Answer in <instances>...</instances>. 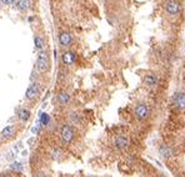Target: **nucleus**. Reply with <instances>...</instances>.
<instances>
[{"instance_id": "nucleus-1", "label": "nucleus", "mask_w": 185, "mask_h": 177, "mask_svg": "<svg viewBox=\"0 0 185 177\" xmlns=\"http://www.w3.org/2000/svg\"><path fill=\"white\" fill-rule=\"evenodd\" d=\"M49 67H50V61H49L48 53L41 49L39 51V56L37 60V69L39 73H46L49 71Z\"/></svg>"}, {"instance_id": "nucleus-2", "label": "nucleus", "mask_w": 185, "mask_h": 177, "mask_svg": "<svg viewBox=\"0 0 185 177\" xmlns=\"http://www.w3.org/2000/svg\"><path fill=\"white\" fill-rule=\"evenodd\" d=\"M180 4L178 0H165V11L168 13V15L175 16L180 13Z\"/></svg>"}, {"instance_id": "nucleus-3", "label": "nucleus", "mask_w": 185, "mask_h": 177, "mask_svg": "<svg viewBox=\"0 0 185 177\" xmlns=\"http://www.w3.org/2000/svg\"><path fill=\"white\" fill-rule=\"evenodd\" d=\"M134 114H135V116H137V118L141 121V120H145L149 116V114H150V110H149L146 104L140 102V104H138L137 106H135Z\"/></svg>"}, {"instance_id": "nucleus-4", "label": "nucleus", "mask_w": 185, "mask_h": 177, "mask_svg": "<svg viewBox=\"0 0 185 177\" xmlns=\"http://www.w3.org/2000/svg\"><path fill=\"white\" fill-rule=\"evenodd\" d=\"M74 138V130L69 125L63 126L61 129V140L64 144H70Z\"/></svg>"}, {"instance_id": "nucleus-5", "label": "nucleus", "mask_w": 185, "mask_h": 177, "mask_svg": "<svg viewBox=\"0 0 185 177\" xmlns=\"http://www.w3.org/2000/svg\"><path fill=\"white\" fill-rule=\"evenodd\" d=\"M40 85L38 82H31L30 86L28 87L26 93H25V97L28 98V100H31V98H34L35 96H38V94L40 93Z\"/></svg>"}, {"instance_id": "nucleus-6", "label": "nucleus", "mask_w": 185, "mask_h": 177, "mask_svg": "<svg viewBox=\"0 0 185 177\" xmlns=\"http://www.w3.org/2000/svg\"><path fill=\"white\" fill-rule=\"evenodd\" d=\"M114 146H115L118 150H125V148L129 146V138L126 136L119 135L115 137V141H114Z\"/></svg>"}, {"instance_id": "nucleus-7", "label": "nucleus", "mask_w": 185, "mask_h": 177, "mask_svg": "<svg viewBox=\"0 0 185 177\" xmlns=\"http://www.w3.org/2000/svg\"><path fill=\"white\" fill-rule=\"evenodd\" d=\"M174 104L178 110H185V93H178L174 96Z\"/></svg>"}, {"instance_id": "nucleus-8", "label": "nucleus", "mask_w": 185, "mask_h": 177, "mask_svg": "<svg viewBox=\"0 0 185 177\" xmlns=\"http://www.w3.org/2000/svg\"><path fill=\"white\" fill-rule=\"evenodd\" d=\"M59 42H60L61 46H70V45H72V42H73L72 35H70L69 33H66V31L61 33L59 35Z\"/></svg>"}, {"instance_id": "nucleus-9", "label": "nucleus", "mask_w": 185, "mask_h": 177, "mask_svg": "<svg viewBox=\"0 0 185 177\" xmlns=\"http://www.w3.org/2000/svg\"><path fill=\"white\" fill-rule=\"evenodd\" d=\"M61 60H63V62L65 64V65L70 66V65H73V64L75 62L76 56H75V54L72 53V51H66V53H64V54H63Z\"/></svg>"}, {"instance_id": "nucleus-10", "label": "nucleus", "mask_w": 185, "mask_h": 177, "mask_svg": "<svg viewBox=\"0 0 185 177\" xmlns=\"http://www.w3.org/2000/svg\"><path fill=\"white\" fill-rule=\"evenodd\" d=\"M159 153H160V156L163 158H165V160H168V158H170L173 156V151L170 150V147L166 146V145H161L159 147Z\"/></svg>"}, {"instance_id": "nucleus-11", "label": "nucleus", "mask_w": 185, "mask_h": 177, "mask_svg": "<svg viewBox=\"0 0 185 177\" xmlns=\"http://www.w3.org/2000/svg\"><path fill=\"white\" fill-rule=\"evenodd\" d=\"M144 82H145L146 86H149V87H155L156 85H158V77H156L155 75L148 74L144 77Z\"/></svg>"}, {"instance_id": "nucleus-12", "label": "nucleus", "mask_w": 185, "mask_h": 177, "mask_svg": "<svg viewBox=\"0 0 185 177\" xmlns=\"http://www.w3.org/2000/svg\"><path fill=\"white\" fill-rule=\"evenodd\" d=\"M31 6L30 0H18L16 1V9L20 11H26Z\"/></svg>"}, {"instance_id": "nucleus-13", "label": "nucleus", "mask_w": 185, "mask_h": 177, "mask_svg": "<svg viewBox=\"0 0 185 177\" xmlns=\"http://www.w3.org/2000/svg\"><path fill=\"white\" fill-rule=\"evenodd\" d=\"M58 101L60 105H68L70 102V95L68 93H60L58 95Z\"/></svg>"}, {"instance_id": "nucleus-14", "label": "nucleus", "mask_w": 185, "mask_h": 177, "mask_svg": "<svg viewBox=\"0 0 185 177\" xmlns=\"http://www.w3.org/2000/svg\"><path fill=\"white\" fill-rule=\"evenodd\" d=\"M30 115H31V112L28 109H21L19 111V118L21 120V121H28V120L30 118Z\"/></svg>"}, {"instance_id": "nucleus-15", "label": "nucleus", "mask_w": 185, "mask_h": 177, "mask_svg": "<svg viewBox=\"0 0 185 177\" xmlns=\"http://www.w3.org/2000/svg\"><path fill=\"white\" fill-rule=\"evenodd\" d=\"M13 133H14V129H13V126H6L5 129L1 131V135L6 138H10L13 136Z\"/></svg>"}, {"instance_id": "nucleus-16", "label": "nucleus", "mask_w": 185, "mask_h": 177, "mask_svg": "<svg viewBox=\"0 0 185 177\" xmlns=\"http://www.w3.org/2000/svg\"><path fill=\"white\" fill-rule=\"evenodd\" d=\"M39 118H40V124L43 126H46V125H49V122H50V116H49L48 114H44V112H41Z\"/></svg>"}, {"instance_id": "nucleus-17", "label": "nucleus", "mask_w": 185, "mask_h": 177, "mask_svg": "<svg viewBox=\"0 0 185 177\" xmlns=\"http://www.w3.org/2000/svg\"><path fill=\"white\" fill-rule=\"evenodd\" d=\"M34 42H35V47H37L38 50H41V49H44V39H43V38L35 36Z\"/></svg>"}, {"instance_id": "nucleus-18", "label": "nucleus", "mask_w": 185, "mask_h": 177, "mask_svg": "<svg viewBox=\"0 0 185 177\" xmlns=\"http://www.w3.org/2000/svg\"><path fill=\"white\" fill-rule=\"evenodd\" d=\"M10 170L11 171H16V172L23 171V164H20V162H13L10 165Z\"/></svg>"}, {"instance_id": "nucleus-19", "label": "nucleus", "mask_w": 185, "mask_h": 177, "mask_svg": "<svg viewBox=\"0 0 185 177\" xmlns=\"http://www.w3.org/2000/svg\"><path fill=\"white\" fill-rule=\"evenodd\" d=\"M4 5H13L14 3H15V0H0Z\"/></svg>"}, {"instance_id": "nucleus-20", "label": "nucleus", "mask_w": 185, "mask_h": 177, "mask_svg": "<svg viewBox=\"0 0 185 177\" xmlns=\"http://www.w3.org/2000/svg\"><path fill=\"white\" fill-rule=\"evenodd\" d=\"M60 153H61V152H60L59 150H54V151H53V157H54V158H58V156H59Z\"/></svg>"}]
</instances>
